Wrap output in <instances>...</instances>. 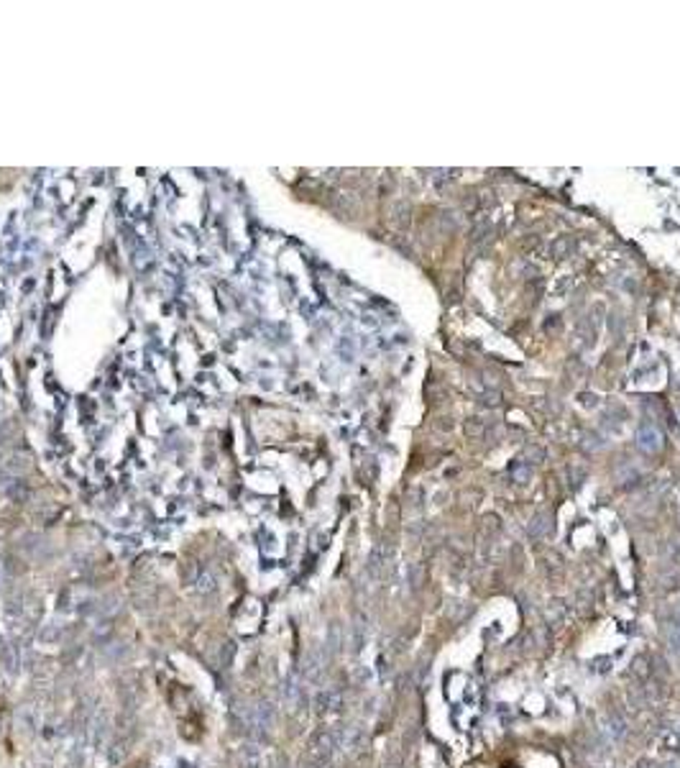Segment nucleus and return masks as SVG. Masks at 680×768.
Segmentation results:
<instances>
[{
  "instance_id": "f257e3e1",
  "label": "nucleus",
  "mask_w": 680,
  "mask_h": 768,
  "mask_svg": "<svg viewBox=\"0 0 680 768\" xmlns=\"http://www.w3.org/2000/svg\"><path fill=\"white\" fill-rule=\"evenodd\" d=\"M606 732L611 735V740H619L624 735V720L621 717H611V725L606 727Z\"/></svg>"
},
{
  "instance_id": "f03ea898",
  "label": "nucleus",
  "mask_w": 680,
  "mask_h": 768,
  "mask_svg": "<svg viewBox=\"0 0 680 768\" xmlns=\"http://www.w3.org/2000/svg\"><path fill=\"white\" fill-rule=\"evenodd\" d=\"M668 641H670V645L675 648V651L680 653V623H675L670 627V635H668Z\"/></svg>"
}]
</instances>
